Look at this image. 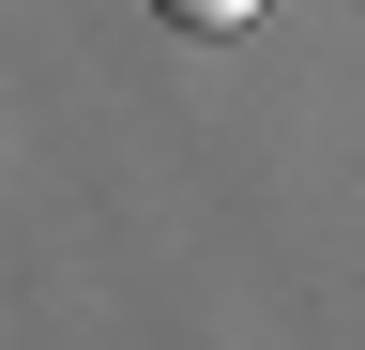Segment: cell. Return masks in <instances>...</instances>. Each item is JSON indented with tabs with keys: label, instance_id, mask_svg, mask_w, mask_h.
I'll use <instances>...</instances> for the list:
<instances>
[{
	"label": "cell",
	"instance_id": "obj_1",
	"mask_svg": "<svg viewBox=\"0 0 365 350\" xmlns=\"http://www.w3.org/2000/svg\"><path fill=\"white\" fill-rule=\"evenodd\" d=\"M153 16H168V31H198V46H213V31H244L259 0H153Z\"/></svg>",
	"mask_w": 365,
	"mask_h": 350
}]
</instances>
